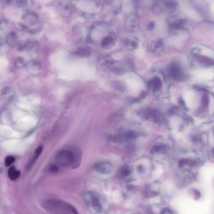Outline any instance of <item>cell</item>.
<instances>
[{
    "label": "cell",
    "mask_w": 214,
    "mask_h": 214,
    "mask_svg": "<svg viewBox=\"0 0 214 214\" xmlns=\"http://www.w3.org/2000/svg\"><path fill=\"white\" fill-rule=\"evenodd\" d=\"M162 41H158L157 42V43L155 45V47L156 48H158L160 47L161 46H162Z\"/></svg>",
    "instance_id": "cell-26"
},
{
    "label": "cell",
    "mask_w": 214,
    "mask_h": 214,
    "mask_svg": "<svg viewBox=\"0 0 214 214\" xmlns=\"http://www.w3.org/2000/svg\"><path fill=\"white\" fill-rule=\"evenodd\" d=\"M15 161V158L13 156H8L5 160V164L7 167H9Z\"/></svg>",
    "instance_id": "cell-20"
},
{
    "label": "cell",
    "mask_w": 214,
    "mask_h": 214,
    "mask_svg": "<svg viewBox=\"0 0 214 214\" xmlns=\"http://www.w3.org/2000/svg\"><path fill=\"white\" fill-rule=\"evenodd\" d=\"M95 168L98 173L103 174H108L110 173L112 169V165L110 162H100L96 163Z\"/></svg>",
    "instance_id": "cell-7"
},
{
    "label": "cell",
    "mask_w": 214,
    "mask_h": 214,
    "mask_svg": "<svg viewBox=\"0 0 214 214\" xmlns=\"http://www.w3.org/2000/svg\"><path fill=\"white\" fill-rule=\"evenodd\" d=\"M26 64L24 59L20 57H17L14 61L15 66L18 68H22L25 67Z\"/></svg>",
    "instance_id": "cell-16"
},
{
    "label": "cell",
    "mask_w": 214,
    "mask_h": 214,
    "mask_svg": "<svg viewBox=\"0 0 214 214\" xmlns=\"http://www.w3.org/2000/svg\"><path fill=\"white\" fill-rule=\"evenodd\" d=\"M43 151V147L42 146H39L36 149L35 152H34V156L32 159L30 160V161L28 163V164L27 165L26 170L27 171L29 170L32 167L33 165L35 163L36 159L39 158V156L40 155Z\"/></svg>",
    "instance_id": "cell-10"
},
{
    "label": "cell",
    "mask_w": 214,
    "mask_h": 214,
    "mask_svg": "<svg viewBox=\"0 0 214 214\" xmlns=\"http://www.w3.org/2000/svg\"><path fill=\"white\" fill-rule=\"evenodd\" d=\"M164 4L168 8H173L176 6L175 3L174 2H172V1L166 2Z\"/></svg>",
    "instance_id": "cell-22"
},
{
    "label": "cell",
    "mask_w": 214,
    "mask_h": 214,
    "mask_svg": "<svg viewBox=\"0 0 214 214\" xmlns=\"http://www.w3.org/2000/svg\"><path fill=\"white\" fill-rule=\"evenodd\" d=\"M138 171H139L140 172H142L143 170V168L142 166H139L138 168Z\"/></svg>",
    "instance_id": "cell-27"
},
{
    "label": "cell",
    "mask_w": 214,
    "mask_h": 214,
    "mask_svg": "<svg viewBox=\"0 0 214 214\" xmlns=\"http://www.w3.org/2000/svg\"><path fill=\"white\" fill-rule=\"evenodd\" d=\"M145 116L146 119L154 122H158L161 121L160 113L156 109H148L145 112Z\"/></svg>",
    "instance_id": "cell-8"
},
{
    "label": "cell",
    "mask_w": 214,
    "mask_h": 214,
    "mask_svg": "<svg viewBox=\"0 0 214 214\" xmlns=\"http://www.w3.org/2000/svg\"><path fill=\"white\" fill-rule=\"evenodd\" d=\"M86 201L92 208L97 212H100L103 210V205L101 203L99 195L93 192H90L85 195Z\"/></svg>",
    "instance_id": "cell-3"
},
{
    "label": "cell",
    "mask_w": 214,
    "mask_h": 214,
    "mask_svg": "<svg viewBox=\"0 0 214 214\" xmlns=\"http://www.w3.org/2000/svg\"><path fill=\"white\" fill-rule=\"evenodd\" d=\"M137 136L138 134L136 133L133 131H129L125 133L109 136L108 139L109 141L115 143H123L134 139Z\"/></svg>",
    "instance_id": "cell-4"
},
{
    "label": "cell",
    "mask_w": 214,
    "mask_h": 214,
    "mask_svg": "<svg viewBox=\"0 0 214 214\" xmlns=\"http://www.w3.org/2000/svg\"><path fill=\"white\" fill-rule=\"evenodd\" d=\"M81 157L80 152L78 149H64L57 153L56 159L58 164L61 167L76 168L80 163Z\"/></svg>",
    "instance_id": "cell-1"
},
{
    "label": "cell",
    "mask_w": 214,
    "mask_h": 214,
    "mask_svg": "<svg viewBox=\"0 0 214 214\" xmlns=\"http://www.w3.org/2000/svg\"><path fill=\"white\" fill-rule=\"evenodd\" d=\"M171 74L174 78H178L180 76V72L179 69L176 66H173L171 69Z\"/></svg>",
    "instance_id": "cell-18"
},
{
    "label": "cell",
    "mask_w": 214,
    "mask_h": 214,
    "mask_svg": "<svg viewBox=\"0 0 214 214\" xmlns=\"http://www.w3.org/2000/svg\"><path fill=\"white\" fill-rule=\"evenodd\" d=\"M75 54L80 57H88L90 55V52L86 49L80 48L76 50Z\"/></svg>",
    "instance_id": "cell-15"
},
{
    "label": "cell",
    "mask_w": 214,
    "mask_h": 214,
    "mask_svg": "<svg viewBox=\"0 0 214 214\" xmlns=\"http://www.w3.org/2000/svg\"><path fill=\"white\" fill-rule=\"evenodd\" d=\"M24 50H34L38 46V43L36 40L33 39H29L23 43Z\"/></svg>",
    "instance_id": "cell-12"
},
{
    "label": "cell",
    "mask_w": 214,
    "mask_h": 214,
    "mask_svg": "<svg viewBox=\"0 0 214 214\" xmlns=\"http://www.w3.org/2000/svg\"><path fill=\"white\" fill-rule=\"evenodd\" d=\"M148 87L153 91L156 92L159 90L162 87V82L161 80L158 77H155L148 82Z\"/></svg>",
    "instance_id": "cell-9"
},
{
    "label": "cell",
    "mask_w": 214,
    "mask_h": 214,
    "mask_svg": "<svg viewBox=\"0 0 214 214\" xmlns=\"http://www.w3.org/2000/svg\"><path fill=\"white\" fill-rule=\"evenodd\" d=\"M165 148L164 145L162 144H157L155 145L152 148L151 152L152 153H157L163 150Z\"/></svg>",
    "instance_id": "cell-19"
},
{
    "label": "cell",
    "mask_w": 214,
    "mask_h": 214,
    "mask_svg": "<svg viewBox=\"0 0 214 214\" xmlns=\"http://www.w3.org/2000/svg\"><path fill=\"white\" fill-rule=\"evenodd\" d=\"M17 36L16 33L14 32H12L10 33L7 36V42L10 45H14L17 42Z\"/></svg>",
    "instance_id": "cell-14"
},
{
    "label": "cell",
    "mask_w": 214,
    "mask_h": 214,
    "mask_svg": "<svg viewBox=\"0 0 214 214\" xmlns=\"http://www.w3.org/2000/svg\"><path fill=\"white\" fill-rule=\"evenodd\" d=\"M155 24L153 22H151L149 23L148 25V29L149 30H152L153 29V28H154Z\"/></svg>",
    "instance_id": "cell-25"
},
{
    "label": "cell",
    "mask_w": 214,
    "mask_h": 214,
    "mask_svg": "<svg viewBox=\"0 0 214 214\" xmlns=\"http://www.w3.org/2000/svg\"><path fill=\"white\" fill-rule=\"evenodd\" d=\"M8 175L9 179L12 181L16 180L20 175V172L14 167H12L8 170Z\"/></svg>",
    "instance_id": "cell-13"
},
{
    "label": "cell",
    "mask_w": 214,
    "mask_h": 214,
    "mask_svg": "<svg viewBox=\"0 0 214 214\" xmlns=\"http://www.w3.org/2000/svg\"><path fill=\"white\" fill-rule=\"evenodd\" d=\"M161 214H174L172 210L169 209H166L162 212Z\"/></svg>",
    "instance_id": "cell-23"
},
{
    "label": "cell",
    "mask_w": 214,
    "mask_h": 214,
    "mask_svg": "<svg viewBox=\"0 0 214 214\" xmlns=\"http://www.w3.org/2000/svg\"><path fill=\"white\" fill-rule=\"evenodd\" d=\"M23 19L26 24L31 26L39 25L40 18L36 13L32 11H27L24 13Z\"/></svg>",
    "instance_id": "cell-5"
},
{
    "label": "cell",
    "mask_w": 214,
    "mask_h": 214,
    "mask_svg": "<svg viewBox=\"0 0 214 214\" xmlns=\"http://www.w3.org/2000/svg\"><path fill=\"white\" fill-rule=\"evenodd\" d=\"M120 173L122 177L124 178L127 177L131 174V169L129 166H124L122 167Z\"/></svg>",
    "instance_id": "cell-17"
},
{
    "label": "cell",
    "mask_w": 214,
    "mask_h": 214,
    "mask_svg": "<svg viewBox=\"0 0 214 214\" xmlns=\"http://www.w3.org/2000/svg\"><path fill=\"white\" fill-rule=\"evenodd\" d=\"M44 208L47 211H65L72 214H79L77 210L71 204L62 200L51 199L44 204Z\"/></svg>",
    "instance_id": "cell-2"
},
{
    "label": "cell",
    "mask_w": 214,
    "mask_h": 214,
    "mask_svg": "<svg viewBox=\"0 0 214 214\" xmlns=\"http://www.w3.org/2000/svg\"><path fill=\"white\" fill-rule=\"evenodd\" d=\"M27 71L33 75H39L41 71V65L36 60H32L26 64L25 66Z\"/></svg>",
    "instance_id": "cell-6"
},
{
    "label": "cell",
    "mask_w": 214,
    "mask_h": 214,
    "mask_svg": "<svg viewBox=\"0 0 214 214\" xmlns=\"http://www.w3.org/2000/svg\"><path fill=\"white\" fill-rule=\"evenodd\" d=\"M113 41V39L112 37H107L103 39V41L102 42V46H105L110 45L112 42Z\"/></svg>",
    "instance_id": "cell-21"
},
{
    "label": "cell",
    "mask_w": 214,
    "mask_h": 214,
    "mask_svg": "<svg viewBox=\"0 0 214 214\" xmlns=\"http://www.w3.org/2000/svg\"><path fill=\"white\" fill-rule=\"evenodd\" d=\"M58 168L55 165L52 166L50 168V171L52 172L53 173H56V172H57Z\"/></svg>",
    "instance_id": "cell-24"
},
{
    "label": "cell",
    "mask_w": 214,
    "mask_h": 214,
    "mask_svg": "<svg viewBox=\"0 0 214 214\" xmlns=\"http://www.w3.org/2000/svg\"><path fill=\"white\" fill-rule=\"evenodd\" d=\"M159 186L155 185L148 186L146 190V195L147 197H152L159 194Z\"/></svg>",
    "instance_id": "cell-11"
}]
</instances>
